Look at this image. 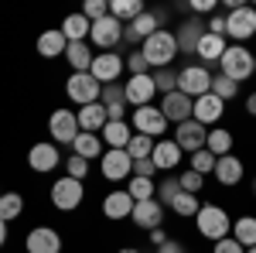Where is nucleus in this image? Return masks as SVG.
<instances>
[{
	"mask_svg": "<svg viewBox=\"0 0 256 253\" xmlns=\"http://www.w3.org/2000/svg\"><path fill=\"white\" fill-rule=\"evenodd\" d=\"M137 52L144 55V59H147L150 72H154V69H168V65H171V62L178 59V41H174V31H168V28L154 31V35L144 41Z\"/></svg>",
	"mask_w": 256,
	"mask_h": 253,
	"instance_id": "f257e3e1",
	"label": "nucleus"
},
{
	"mask_svg": "<svg viewBox=\"0 0 256 253\" xmlns=\"http://www.w3.org/2000/svg\"><path fill=\"white\" fill-rule=\"evenodd\" d=\"M218 76L232 79V82H246L253 76V52L246 45H226L222 59H218Z\"/></svg>",
	"mask_w": 256,
	"mask_h": 253,
	"instance_id": "f03ea898",
	"label": "nucleus"
},
{
	"mask_svg": "<svg viewBox=\"0 0 256 253\" xmlns=\"http://www.w3.org/2000/svg\"><path fill=\"white\" fill-rule=\"evenodd\" d=\"M195 226H198V233L205 236V239L218 243L222 236H229L232 219H229V212H226L222 205H202V209H198V215H195Z\"/></svg>",
	"mask_w": 256,
	"mask_h": 253,
	"instance_id": "7ed1b4c3",
	"label": "nucleus"
},
{
	"mask_svg": "<svg viewBox=\"0 0 256 253\" xmlns=\"http://www.w3.org/2000/svg\"><path fill=\"white\" fill-rule=\"evenodd\" d=\"M256 35V7L242 4L236 11L226 14V38H232V45H246Z\"/></svg>",
	"mask_w": 256,
	"mask_h": 253,
	"instance_id": "20e7f679",
	"label": "nucleus"
},
{
	"mask_svg": "<svg viewBox=\"0 0 256 253\" xmlns=\"http://www.w3.org/2000/svg\"><path fill=\"white\" fill-rule=\"evenodd\" d=\"M164 21H168V11H144L140 18H134L130 24H123V41H126V45H144L154 31L164 28Z\"/></svg>",
	"mask_w": 256,
	"mask_h": 253,
	"instance_id": "39448f33",
	"label": "nucleus"
},
{
	"mask_svg": "<svg viewBox=\"0 0 256 253\" xmlns=\"http://www.w3.org/2000/svg\"><path fill=\"white\" fill-rule=\"evenodd\" d=\"M208 86H212V72H208V65H184L181 72H178V93H184L188 99H198L208 93Z\"/></svg>",
	"mask_w": 256,
	"mask_h": 253,
	"instance_id": "423d86ee",
	"label": "nucleus"
},
{
	"mask_svg": "<svg viewBox=\"0 0 256 253\" xmlns=\"http://www.w3.org/2000/svg\"><path fill=\"white\" fill-rule=\"evenodd\" d=\"M130 127H134V134H144V137H164L168 134V120H164V113H160L158 106L150 103V106H140V110H134L130 113Z\"/></svg>",
	"mask_w": 256,
	"mask_h": 253,
	"instance_id": "0eeeda50",
	"label": "nucleus"
},
{
	"mask_svg": "<svg viewBox=\"0 0 256 253\" xmlns=\"http://www.w3.org/2000/svg\"><path fill=\"white\" fill-rule=\"evenodd\" d=\"M82 198H86V188H82V181H76V178L65 175L52 185V205L58 212H76L82 205Z\"/></svg>",
	"mask_w": 256,
	"mask_h": 253,
	"instance_id": "6e6552de",
	"label": "nucleus"
},
{
	"mask_svg": "<svg viewBox=\"0 0 256 253\" xmlns=\"http://www.w3.org/2000/svg\"><path fill=\"white\" fill-rule=\"evenodd\" d=\"M99 93H102V86H99L89 72H72V76H68V82H65V96L72 99L76 106L99 103Z\"/></svg>",
	"mask_w": 256,
	"mask_h": 253,
	"instance_id": "1a4fd4ad",
	"label": "nucleus"
},
{
	"mask_svg": "<svg viewBox=\"0 0 256 253\" xmlns=\"http://www.w3.org/2000/svg\"><path fill=\"white\" fill-rule=\"evenodd\" d=\"M89 41L96 45V48H102V52H113L120 41H123V24H120L116 18H99L92 21V28H89Z\"/></svg>",
	"mask_w": 256,
	"mask_h": 253,
	"instance_id": "9d476101",
	"label": "nucleus"
},
{
	"mask_svg": "<svg viewBox=\"0 0 256 253\" xmlns=\"http://www.w3.org/2000/svg\"><path fill=\"white\" fill-rule=\"evenodd\" d=\"M28 164H31V171H38V175L55 171V168L62 164L58 144H55V140H38V144H31V151H28Z\"/></svg>",
	"mask_w": 256,
	"mask_h": 253,
	"instance_id": "9b49d317",
	"label": "nucleus"
},
{
	"mask_svg": "<svg viewBox=\"0 0 256 253\" xmlns=\"http://www.w3.org/2000/svg\"><path fill=\"white\" fill-rule=\"evenodd\" d=\"M123 96H126V106H134V110L150 106V103H154V96H158L154 79H150V76H130L126 82H123Z\"/></svg>",
	"mask_w": 256,
	"mask_h": 253,
	"instance_id": "f8f14e48",
	"label": "nucleus"
},
{
	"mask_svg": "<svg viewBox=\"0 0 256 253\" xmlns=\"http://www.w3.org/2000/svg\"><path fill=\"white\" fill-rule=\"evenodd\" d=\"M205 137H208V127H202L198 120H184V123H178V127H174V137H171V140L181 147V154H184V151L195 154V151L205 147Z\"/></svg>",
	"mask_w": 256,
	"mask_h": 253,
	"instance_id": "ddd939ff",
	"label": "nucleus"
},
{
	"mask_svg": "<svg viewBox=\"0 0 256 253\" xmlns=\"http://www.w3.org/2000/svg\"><path fill=\"white\" fill-rule=\"evenodd\" d=\"M120 72H123V55H116V52H99V55H92L89 76L96 79L99 86H110V82H116Z\"/></svg>",
	"mask_w": 256,
	"mask_h": 253,
	"instance_id": "4468645a",
	"label": "nucleus"
},
{
	"mask_svg": "<svg viewBox=\"0 0 256 253\" xmlns=\"http://www.w3.org/2000/svg\"><path fill=\"white\" fill-rule=\"evenodd\" d=\"M202 35H205V21L202 18H184L181 24H178L174 31V41H178V55H195L198 41H202Z\"/></svg>",
	"mask_w": 256,
	"mask_h": 253,
	"instance_id": "2eb2a0df",
	"label": "nucleus"
},
{
	"mask_svg": "<svg viewBox=\"0 0 256 253\" xmlns=\"http://www.w3.org/2000/svg\"><path fill=\"white\" fill-rule=\"evenodd\" d=\"M99 171H102L106 181H123V178L134 175V161H130L126 151H102V157H99Z\"/></svg>",
	"mask_w": 256,
	"mask_h": 253,
	"instance_id": "dca6fc26",
	"label": "nucleus"
},
{
	"mask_svg": "<svg viewBox=\"0 0 256 253\" xmlns=\"http://www.w3.org/2000/svg\"><path fill=\"white\" fill-rule=\"evenodd\" d=\"M226 113V103L212 93H205V96L192 99V120H198L202 127H218V120Z\"/></svg>",
	"mask_w": 256,
	"mask_h": 253,
	"instance_id": "f3484780",
	"label": "nucleus"
},
{
	"mask_svg": "<svg viewBox=\"0 0 256 253\" xmlns=\"http://www.w3.org/2000/svg\"><path fill=\"white\" fill-rule=\"evenodd\" d=\"M48 134L55 137V144H72L79 137V120H76V110H55L52 120H48Z\"/></svg>",
	"mask_w": 256,
	"mask_h": 253,
	"instance_id": "a211bd4d",
	"label": "nucleus"
},
{
	"mask_svg": "<svg viewBox=\"0 0 256 253\" xmlns=\"http://www.w3.org/2000/svg\"><path fill=\"white\" fill-rule=\"evenodd\" d=\"M24 246H28V253H62V236L52 226H34L24 236Z\"/></svg>",
	"mask_w": 256,
	"mask_h": 253,
	"instance_id": "6ab92c4d",
	"label": "nucleus"
},
{
	"mask_svg": "<svg viewBox=\"0 0 256 253\" xmlns=\"http://www.w3.org/2000/svg\"><path fill=\"white\" fill-rule=\"evenodd\" d=\"M130 219L137 222V229H160L164 226V205H160L158 198H147V202H134V212Z\"/></svg>",
	"mask_w": 256,
	"mask_h": 253,
	"instance_id": "aec40b11",
	"label": "nucleus"
},
{
	"mask_svg": "<svg viewBox=\"0 0 256 253\" xmlns=\"http://www.w3.org/2000/svg\"><path fill=\"white\" fill-rule=\"evenodd\" d=\"M130 137H134L130 120H110V123L99 130V140H102V147H106V151H126Z\"/></svg>",
	"mask_w": 256,
	"mask_h": 253,
	"instance_id": "412c9836",
	"label": "nucleus"
},
{
	"mask_svg": "<svg viewBox=\"0 0 256 253\" xmlns=\"http://www.w3.org/2000/svg\"><path fill=\"white\" fill-rule=\"evenodd\" d=\"M160 113H164V120L168 123H184V120H192V99L184 96V93H164V99H160V106H158Z\"/></svg>",
	"mask_w": 256,
	"mask_h": 253,
	"instance_id": "4be33fe9",
	"label": "nucleus"
},
{
	"mask_svg": "<svg viewBox=\"0 0 256 253\" xmlns=\"http://www.w3.org/2000/svg\"><path fill=\"white\" fill-rule=\"evenodd\" d=\"M99 103H102V110H106V117H110V120H126V96H123V82H110V86H102Z\"/></svg>",
	"mask_w": 256,
	"mask_h": 253,
	"instance_id": "5701e85b",
	"label": "nucleus"
},
{
	"mask_svg": "<svg viewBox=\"0 0 256 253\" xmlns=\"http://www.w3.org/2000/svg\"><path fill=\"white\" fill-rule=\"evenodd\" d=\"M216 181L218 185H226V188H232V185H239L242 181V175H246V164L239 161L236 154H226V157H218L216 161Z\"/></svg>",
	"mask_w": 256,
	"mask_h": 253,
	"instance_id": "b1692460",
	"label": "nucleus"
},
{
	"mask_svg": "<svg viewBox=\"0 0 256 253\" xmlns=\"http://www.w3.org/2000/svg\"><path fill=\"white\" fill-rule=\"evenodd\" d=\"M150 161H154V168L158 171H174L178 164H181V147H178L174 140H158L154 144V151H150Z\"/></svg>",
	"mask_w": 256,
	"mask_h": 253,
	"instance_id": "393cba45",
	"label": "nucleus"
},
{
	"mask_svg": "<svg viewBox=\"0 0 256 253\" xmlns=\"http://www.w3.org/2000/svg\"><path fill=\"white\" fill-rule=\"evenodd\" d=\"M76 120H79V130H82V134H99V130L110 123L106 110H102V103H89V106L76 110Z\"/></svg>",
	"mask_w": 256,
	"mask_h": 253,
	"instance_id": "a878e982",
	"label": "nucleus"
},
{
	"mask_svg": "<svg viewBox=\"0 0 256 253\" xmlns=\"http://www.w3.org/2000/svg\"><path fill=\"white\" fill-rule=\"evenodd\" d=\"M65 48H68V41L62 35L58 28H48V31H41L38 35V55L41 59H65Z\"/></svg>",
	"mask_w": 256,
	"mask_h": 253,
	"instance_id": "bb28decb",
	"label": "nucleus"
},
{
	"mask_svg": "<svg viewBox=\"0 0 256 253\" xmlns=\"http://www.w3.org/2000/svg\"><path fill=\"white\" fill-rule=\"evenodd\" d=\"M130 212H134V198L126 195V188L123 192H110L102 198V215L106 219H130Z\"/></svg>",
	"mask_w": 256,
	"mask_h": 253,
	"instance_id": "cd10ccee",
	"label": "nucleus"
},
{
	"mask_svg": "<svg viewBox=\"0 0 256 253\" xmlns=\"http://www.w3.org/2000/svg\"><path fill=\"white\" fill-rule=\"evenodd\" d=\"M68 147H72V154L82 157V161H96V157H102V151H106L102 140H99V134H82V130Z\"/></svg>",
	"mask_w": 256,
	"mask_h": 253,
	"instance_id": "c85d7f7f",
	"label": "nucleus"
},
{
	"mask_svg": "<svg viewBox=\"0 0 256 253\" xmlns=\"http://www.w3.org/2000/svg\"><path fill=\"white\" fill-rule=\"evenodd\" d=\"M229 236L236 239L242 250L256 246V215H239V219H232V229H229Z\"/></svg>",
	"mask_w": 256,
	"mask_h": 253,
	"instance_id": "c756f323",
	"label": "nucleus"
},
{
	"mask_svg": "<svg viewBox=\"0 0 256 253\" xmlns=\"http://www.w3.org/2000/svg\"><path fill=\"white\" fill-rule=\"evenodd\" d=\"M65 62L72 65V72H89V65H92V48H89L86 41H68Z\"/></svg>",
	"mask_w": 256,
	"mask_h": 253,
	"instance_id": "7c9ffc66",
	"label": "nucleus"
},
{
	"mask_svg": "<svg viewBox=\"0 0 256 253\" xmlns=\"http://www.w3.org/2000/svg\"><path fill=\"white\" fill-rule=\"evenodd\" d=\"M222 52H226V38H218V35H202V41H198L195 55L202 59V65H208V62H218L222 59Z\"/></svg>",
	"mask_w": 256,
	"mask_h": 253,
	"instance_id": "2f4dec72",
	"label": "nucleus"
},
{
	"mask_svg": "<svg viewBox=\"0 0 256 253\" xmlns=\"http://www.w3.org/2000/svg\"><path fill=\"white\" fill-rule=\"evenodd\" d=\"M147 7L144 0H110V18H116L120 24H130L134 18H140Z\"/></svg>",
	"mask_w": 256,
	"mask_h": 253,
	"instance_id": "473e14b6",
	"label": "nucleus"
},
{
	"mask_svg": "<svg viewBox=\"0 0 256 253\" xmlns=\"http://www.w3.org/2000/svg\"><path fill=\"white\" fill-rule=\"evenodd\" d=\"M205 151H212L216 157L232 154V134H229L226 127H212L208 137H205Z\"/></svg>",
	"mask_w": 256,
	"mask_h": 253,
	"instance_id": "72a5a7b5",
	"label": "nucleus"
},
{
	"mask_svg": "<svg viewBox=\"0 0 256 253\" xmlns=\"http://www.w3.org/2000/svg\"><path fill=\"white\" fill-rule=\"evenodd\" d=\"M89 28H92V24L82 18V14H68V18L62 21L58 31L65 35V41H86L89 38Z\"/></svg>",
	"mask_w": 256,
	"mask_h": 253,
	"instance_id": "f704fd0d",
	"label": "nucleus"
},
{
	"mask_svg": "<svg viewBox=\"0 0 256 253\" xmlns=\"http://www.w3.org/2000/svg\"><path fill=\"white\" fill-rule=\"evenodd\" d=\"M174 215H181V219H195L198 209H202V202H198V195H188V192H178L174 202L168 205Z\"/></svg>",
	"mask_w": 256,
	"mask_h": 253,
	"instance_id": "c9c22d12",
	"label": "nucleus"
},
{
	"mask_svg": "<svg viewBox=\"0 0 256 253\" xmlns=\"http://www.w3.org/2000/svg\"><path fill=\"white\" fill-rule=\"evenodd\" d=\"M20 212H24V198H20L18 192H4L0 195V219H4V222H14Z\"/></svg>",
	"mask_w": 256,
	"mask_h": 253,
	"instance_id": "e433bc0d",
	"label": "nucleus"
},
{
	"mask_svg": "<svg viewBox=\"0 0 256 253\" xmlns=\"http://www.w3.org/2000/svg\"><path fill=\"white\" fill-rule=\"evenodd\" d=\"M150 79H154V89H158L160 96L178 89V69H174V65H168V69H154Z\"/></svg>",
	"mask_w": 256,
	"mask_h": 253,
	"instance_id": "4c0bfd02",
	"label": "nucleus"
},
{
	"mask_svg": "<svg viewBox=\"0 0 256 253\" xmlns=\"http://www.w3.org/2000/svg\"><path fill=\"white\" fill-rule=\"evenodd\" d=\"M154 192H158V185H154L150 178H134V175H130L126 195H130L134 202H147V198H154Z\"/></svg>",
	"mask_w": 256,
	"mask_h": 253,
	"instance_id": "58836bf2",
	"label": "nucleus"
},
{
	"mask_svg": "<svg viewBox=\"0 0 256 253\" xmlns=\"http://www.w3.org/2000/svg\"><path fill=\"white\" fill-rule=\"evenodd\" d=\"M154 137H144V134H134L130 137V144H126V154H130V161H140V157H150V151H154Z\"/></svg>",
	"mask_w": 256,
	"mask_h": 253,
	"instance_id": "ea45409f",
	"label": "nucleus"
},
{
	"mask_svg": "<svg viewBox=\"0 0 256 253\" xmlns=\"http://www.w3.org/2000/svg\"><path fill=\"white\" fill-rule=\"evenodd\" d=\"M208 93H212V96H218L222 103H229V99H236V96H239V86L232 82V79H226V76H212V86H208Z\"/></svg>",
	"mask_w": 256,
	"mask_h": 253,
	"instance_id": "a19ab883",
	"label": "nucleus"
},
{
	"mask_svg": "<svg viewBox=\"0 0 256 253\" xmlns=\"http://www.w3.org/2000/svg\"><path fill=\"white\" fill-rule=\"evenodd\" d=\"M216 161H218V157L212 154V151H205V147H202V151H195V154H192V164H188V168L205 178V175H212V171H216Z\"/></svg>",
	"mask_w": 256,
	"mask_h": 253,
	"instance_id": "79ce46f5",
	"label": "nucleus"
},
{
	"mask_svg": "<svg viewBox=\"0 0 256 253\" xmlns=\"http://www.w3.org/2000/svg\"><path fill=\"white\" fill-rule=\"evenodd\" d=\"M178 192H181V185H178V175H168V178H164V181L158 185V192H154V198H158L160 205H171Z\"/></svg>",
	"mask_w": 256,
	"mask_h": 253,
	"instance_id": "37998d69",
	"label": "nucleus"
},
{
	"mask_svg": "<svg viewBox=\"0 0 256 253\" xmlns=\"http://www.w3.org/2000/svg\"><path fill=\"white\" fill-rule=\"evenodd\" d=\"M178 185H181V192L198 195V192H202V185H205V178L198 175V171H192V168H184V171L178 175Z\"/></svg>",
	"mask_w": 256,
	"mask_h": 253,
	"instance_id": "c03bdc74",
	"label": "nucleus"
},
{
	"mask_svg": "<svg viewBox=\"0 0 256 253\" xmlns=\"http://www.w3.org/2000/svg\"><path fill=\"white\" fill-rule=\"evenodd\" d=\"M79 14L92 24V21H99V18H106V14H110V0H86V7H82Z\"/></svg>",
	"mask_w": 256,
	"mask_h": 253,
	"instance_id": "a18cd8bd",
	"label": "nucleus"
},
{
	"mask_svg": "<svg viewBox=\"0 0 256 253\" xmlns=\"http://www.w3.org/2000/svg\"><path fill=\"white\" fill-rule=\"evenodd\" d=\"M123 69H126L130 76H150V65H147V59H144L140 52H130V55L123 59Z\"/></svg>",
	"mask_w": 256,
	"mask_h": 253,
	"instance_id": "49530a36",
	"label": "nucleus"
},
{
	"mask_svg": "<svg viewBox=\"0 0 256 253\" xmlns=\"http://www.w3.org/2000/svg\"><path fill=\"white\" fill-rule=\"evenodd\" d=\"M65 175L68 178H76V181H86V175H89V161H82V157H68L65 161Z\"/></svg>",
	"mask_w": 256,
	"mask_h": 253,
	"instance_id": "de8ad7c7",
	"label": "nucleus"
},
{
	"mask_svg": "<svg viewBox=\"0 0 256 253\" xmlns=\"http://www.w3.org/2000/svg\"><path fill=\"white\" fill-rule=\"evenodd\" d=\"M188 11H192L195 18H205V14L212 18V14L218 11V4H216V0H188Z\"/></svg>",
	"mask_w": 256,
	"mask_h": 253,
	"instance_id": "09e8293b",
	"label": "nucleus"
},
{
	"mask_svg": "<svg viewBox=\"0 0 256 253\" xmlns=\"http://www.w3.org/2000/svg\"><path fill=\"white\" fill-rule=\"evenodd\" d=\"M154 175H158V168H154V161H150V157L134 161V178H150V181H154Z\"/></svg>",
	"mask_w": 256,
	"mask_h": 253,
	"instance_id": "8fccbe9b",
	"label": "nucleus"
},
{
	"mask_svg": "<svg viewBox=\"0 0 256 253\" xmlns=\"http://www.w3.org/2000/svg\"><path fill=\"white\" fill-rule=\"evenodd\" d=\"M205 31H208V35H218V38H226V14H212V18L205 21Z\"/></svg>",
	"mask_w": 256,
	"mask_h": 253,
	"instance_id": "3c124183",
	"label": "nucleus"
},
{
	"mask_svg": "<svg viewBox=\"0 0 256 253\" xmlns=\"http://www.w3.org/2000/svg\"><path fill=\"white\" fill-rule=\"evenodd\" d=\"M212 253H246V250L239 246V243L232 239V236H222V239H218L216 246H212Z\"/></svg>",
	"mask_w": 256,
	"mask_h": 253,
	"instance_id": "603ef678",
	"label": "nucleus"
},
{
	"mask_svg": "<svg viewBox=\"0 0 256 253\" xmlns=\"http://www.w3.org/2000/svg\"><path fill=\"white\" fill-rule=\"evenodd\" d=\"M158 253H188V250H184V243H178V239H171V236H168V239L158 246Z\"/></svg>",
	"mask_w": 256,
	"mask_h": 253,
	"instance_id": "864d4df0",
	"label": "nucleus"
},
{
	"mask_svg": "<svg viewBox=\"0 0 256 253\" xmlns=\"http://www.w3.org/2000/svg\"><path fill=\"white\" fill-rule=\"evenodd\" d=\"M164 239H168V233H164V226H160V229H150V243H154V246H160Z\"/></svg>",
	"mask_w": 256,
	"mask_h": 253,
	"instance_id": "5fc2aeb1",
	"label": "nucleus"
},
{
	"mask_svg": "<svg viewBox=\"0 0 256 253\" xmlns=\"http://www.w3.org/2000/svg\"><path fill=\"white\" fill-rule=\"evenodd\" d=\"M246 113H250V117H256V89L246 96Z\"/></svg>",
	"mask_w": 256,
	"mask_h": 253,
	"instance_id": "6e6d98bb",
	"label": "nucleus"
},
{
	"mask_svg": "<svg viewBox=\"0 0 256 253\" xmlns=\"http://www.w3.org/2000/svg\"><path fill=\"white\" fill-rule=\"evenodd\" d=\"M4 243H7V222L0 219V246H4Z\"/></svg>",
	"mask_w": 256,
	"mask_h": 253,
	"instance_id": "4d7b16f0",
	"label": "nucleus"
},
{
	"mask_svg": "<svg viewBox=\"0 0 256 253\" xmlns=\"http://www.w3.org/2000/svg\"><path fill=\"white\" fill-rule=\"evenodd\" d=\"M120 253H144V250H140V246H123Z\"/></svg>",
	"mask_w": 256,
	"mask_h": 253,
	"instance_id": "13d9d810",
	"label": "nucleus"
},
{
	"mask_svg": "<svg viewBox=\"0 0 256 253\" xmlns=\"http://www.w3.org/2000/svg\"><path fill=\"white\" fill-rule=\"evenodd\" d=\"M250 188H253V198H256V175H253V181H250Z\"/></svg>",
	"mask_w": 256,
	"mask_h": 253,
	"instance_id": "bf43d9fd",
	"label": "nucleus"
},
{
	"mask_svg": "<svg viewBox=\"0 0 256 253\" xmlns=\"http://www.w3.org/2000/svg\"><path fill=\"white\" fill-rule=\"evenodd\" d=\"M253 76H256V55H253Z\"/></svg>",
	"mask_w": 256,
	"mask_h": 253,
	"instance_id": "052dcab7",
	"label": "nucleus"
},
{
	"mask_svg": "<svg viewBox=\"0 0 256 253\" xmlns=\"http://www.w3.org/2000/svg\"><path fill=\"white\" fill-rule=\"evenodd\" d=\"M246 253H256V246H250V250H246Z\"/></svg>",
	"mask_w": 256,
	"mask_h": 253,
	"instance_id": "680f3d73",
	"label": "nucleus"
},
{
	"mask_svg": "<svg viewBox=\"0 0 256 253\" xmlns=\"http://www.w3.org/2000/svg\"><path fill=\"white\" fill-rule=\"evenodd\" d=\"M0 195H4V192H0Z\"/></svg>",
	"mask_w": 256,
	"mask_h": 253,
	"instance_id": "e2e57ef3",
	"label": "nucleus"
}]
</instances>
